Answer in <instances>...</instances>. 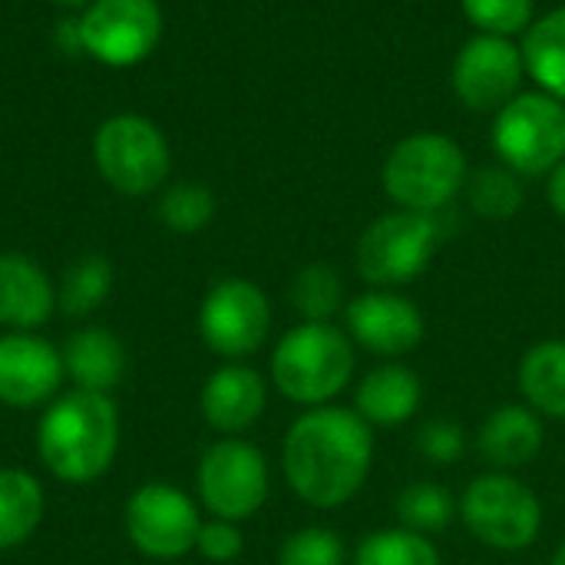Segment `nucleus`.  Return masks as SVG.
Instances as JSON below:
<instances>
[{
  "mask_svg": "<svg viewBox=\"0 0 565 565\" xmlns=\"http://www.w3.org/2000/svg\"><path fill=\"white\" fill-rule=\"evenodd\" d=\"M550 565H565V540L556 546V553H553V559H550Z\"/></svg>",
  "mask_w": 565,
  "mask_h": 565,
  "instance_id": "36",
  "label": "nucleus"
},
{
  "mask_svg": "<svg viewBox=\"0 0 565 565\" xmlns=\"http://www.w3.org/2000/svg\"><path fill=\"white\" fill-rule=\"evenodd\" d=\"M63 354L26 331L0 338V404L36 407L46 404L63 381Z\"/></svg>",
  "mask_w": 565,
  "mask_h": 565,
  "instance_id": "15",
  "label": "nucleus"
},
{
  "mask_svg": "<svg viewBox=\"0 0 565 565\" xmlns=\"http://www.w3.org/2000/svg\"><path fill=\"white\" fill-rule=\"evenodd\" d=\"M195 487L215 520L245 523L265 507L271 493V470L255 444L242 437H222L202 454Z\"/></svg>",
  "mask_w": 565,
  "mask_h": 565,
  "instance_id": "9",
  "label": "nucleus"
},
{
  "mask_svg": "<svg viewBox=\"0 0 565 565\" xmlns=\"http://www.w3.org/2000/svg\"><path fill=\"white\" fill-rule=\"evenodd\" d=\"M394 516L397 526L434 540L460 520V500L437 480H417L397 493Z\"/></svg>",
  "mask_w": 565,
  "mask_h": 565,
  "instance_id": "23",
  "label": "nucleus"
},
{
  "mask_svg": "<svg viewBox=\"0 0 565 565\" xmlns=\"http://www.w3.org/2000/svg\"><path fill=\"white\" fill-rule=\"evenodd\" d=\"M543 447H546V420L523 401L493 407L473 434L477 457L487 463V470H503V473L526 470L533 460H540Z\"/></svg>",
  "mask_w": 565,
  "mask_h": 565,
  "instance_id": "16",
  "label": "nucleus"
},
{
  "mask_svg": "<svg viewBox=\"0 0 565 565\" xmlns=\"http://www.w3.org/2000/svg\"><path fill=\"white\" fill-rule=\"evenodd\" d=\"M199 407L212 430H218L225 437H238L248 427H255L258 417L265 414L268 381L255 367H248L242 361H228L205 381Z\"/></svg>",
  "mask_w": 565,
  "mask_h": 565,
  "instance_id": "17",
  "label": "nucleus"
},
{
  "mask_svg": "<svg viewBox=\"0 0 565 565\" xmlns=\"http://www.w3.org/2000/svg\"><path fill=\"white\" fill-rule=\"evenodd\" d=\"M53 3H60V7H89L93 0H53Z\"/></svg>",
  "mask_w": 565,
  "mask_h": 565,
  "instance_id": "37",
  "label": "nucleus"
},
{
  "mask_svg": "<svg viewBox=\"0 0 565 565\" xmlns=\"http://www.w3.org/2000/svg\"><path fill=\"white\" fill-rule=\"evenodd\" d=\"M43 520V487L23 470H0V550L26 543Z\"/></svg>",
  "mask_w": 565,
  "mask_h": 565,
  "instance_id": "24",
  "label": "nucleus"
},
{
  "mask_svg": "<svg viewBox=\"0 0 565 565\" xmlns=\"http://www.w3.org/2000/svg\"><path fill=\"white\" fill-rule=\"evenodd\" d=\"M460 523L493 553H523L540 540L546 513L540 493L520 473L483 470L460 493Z\"/></svg>",
  "mask_w": 565,
  "mask_h": 565,
  "instance_id": "6",
  "label": "nucleus"
},
{
  "mask_svg": "<svg viewBox=\"0 0 565 565\" xmlns=\"http://www.w3.org/2000/svg\"><path fill=\"white\" fill-rule=\"evenodd\" d=\"M79 33L83 53L103 66H136L162 40V10L156 0H93L79 17Z\"/></svg>",
  "mask_w": 565,
  "mask_h": 565,
  "instance_id": "11",
  "label": "nucleus"
},
{
  "mask_svg": "<svg viewBox=\"0 0 565 565\" xmlns=\"http://www.w3.org/2000/svg\"><path fill=\"white\" fill-rule=\"evenodd\" d=\"M202 530L199 507L172 483H146L126 503V533L152 559H179L195 550Z\"/></svg>",
  "mask_w": 565,
  "mask_h": 565,
  "instance_id": "13",
  "label": "nucleus"
},
{
  "mask_svg": "<svg viewBox=\"0 0 565 565\" xmlns=\"http://www.w3.org/2000/svg\"><path fill=\"white\" fill-rule=\"evenodd\" d=\"M271 331V301L268 295L245 278L218 281L199 308L202 341L225 361H245L268 341Z\"/></svg>",
  "mask_w": 565,
  "mask_h": 565,
  "instance_id": "10",
  "label": "nucleus"
},
{
  "mask_svg": "<svg viewBox=\"0 0 565 565\" xmlns=\"http://www.w3.org/2000/svg\"><path fill=\"white\" fill-rule=\"evenodd\" d=\"M40 460L66 483L103 477L119 447V414L109 394L73 391L60 397L36 430Z\"/></svg>",
  "mask_w": 565,
  "mask_h": 565,
  "instance_id": "2",
  "label": "nucleus"
},
{
  "mask_svg": "<svg viewBox=\"0 0 565 565\" xmlns=\"http://www.w3.org/2000/svg\"><path fill=\"white\" fill-rule=\"evenodd\" d=\"M414 447L430 467H454L467 454V430L450 417H434L417 430Z\"/></svg>",
  "mask_w": 565,
  "mask_h": 565,
  "instance_id": "32",
  "label": "nucleus"
},
{
  "mask_svg": "<svg viewBox=\"0 0 565 565\" xmlns=\"http://www.w3.org/2000/svg\"><path fill=\"white\" fill-rule=\"evenodd\" d=\"M351 565H444V556L430 536L404 526H384L354 546Z\"/></svg>",
  "mask_w": 565,
  "mask_h": 565,
  "instance_id": "27",
  "label": "nucleus"
},
{
  "mask_svg": "<svg viewBox=\"0 0 565 565\" xmlns=\"http://www.w3.org/2000/svg\"><path fill=\"white\" fill-rule=\"evenodd\" d=\"M523 60L526 76H533L543 93L565 103V7L533 20L523 40Z\"/></svg>",
  "mask_w": 565,
  "mask_h": 565,
  "instance_id": "22",
  "label": "nucleus"
},
{
  "mask_svg": "<svg viewBox=\"0 0 565 565\" xmlns=\"http://www.w3.org/2000/svg\"><path fill=\"white\" fill-rule=\"evenodd\" d=\"M288 301L301 321H334L338 315H344L348 288L334 265L311 262L291 278Z\"/></svg>",
  "mask_w": 565,
  "mask_h": 565,
  "instance_id": "25",
  "label": "nucleus"
},
{
  "mask_svg": "<svg viewBox=\"0 0 565 565\" xmlns=\"http://www.w3.org/2000/svg\"><path fill=\"white\" fill-rule=\"evenodd\" d=\"M447 228L440 215L394 209L377 215L354 245V268L367 288H407L437 258Z\"/></svg>",
  "mask_w": 565,
  "mask_h": 565,
  "instance_id": "5",
  "label": "nucleus"
},
{
  "mask_svg": "<svg viewBox=\"0 0 565 565\" xmlns=\"http://www.w3.org/2000/svg\"><path fill=\"white\" fill-rule=\"evenodd\" d=\"M546 195H550V205L553 212L565 218V159L550 172V182H546Z\"/></svg>",
  "mask_w": 565,
  "mask_h": 565,
  "instance_id": "35",
  "label": "nucleus"
},
{
  "mask_svg": "<svg viewBox=\"0 0 565 565\" xmlns=\"http://www.w3.org/2000/svg\"><path fill=\"white\" fill-rule=\"evenodd\" d=\"M63 354V371L76 381V391L109 394L126 374V348L106 328H83L70 334Z\"/></svg>",
  "mask_w": 565,
  "mask_h": 565,
  "instance_id": "20",
  "label": "nucleus"
},
{
  "mask_svg": "<svg viewBox=\"0 0 565 565\" xmlns=\"http://www.w3.org/2000/svg\"><path fill=\"white\" fill-rule=\"evenodd\" d=\"M159 218L179 235H195L215 218V195L199 182L172 185L159 202Z\"/></svg>",
  "mask_w": 565,
  "mask_h": 565,
  "instance_id": "30",
  "label": "nucleus"
},
{
  "mask_svg": "<svg viewBox=\"0 0 565 565\" xmlns=\"http://www.w3.org/2000/svg\"><path fill=\"white\" fill-rule=\"evenodd\" d=\"M467 20L477 26V33H490V36H520L533 26V0H460Z\"/></svg>",
  "mask_w": 565,
  "mask_h": 565,
  "instance_id": "31",
  "label": "nucleus"
},
{
  "mask_svg": "<svg viewBox=\"0 0 565 565\" xmlns=\"http://www.w3.org/2000/svg\"><path fill=\"white\" fill-rule=\"evenodd\" d=\"M56 308L46 271L26 255H0V324L13 331L40 328Z\"/></svg>",
  "mask_w": 565,
  "mask_h": 565,
  "instance_id": "19",
  "label": "nucleus"
},
{
  "mask_svg": "<svg viewBox=\"0 0 565 565\" xmlns=\"http://www.w3.org/2000/svg\"><path fill=\"white\" fill-rule=\"evenodd\" d=\"M113 291V265L99 255H86L66 268L60 285V308L66 315H89L96 311Z\"/></svg>",
  "mask_w": 565,
  "mask_h": 565,
  "instance_id": "28",
  "label": "nucleus"
},
{
  "mask_svg": "<svg viewBox=\"0 0 565 565\" xmlns=\"http://www.w3.org/2000/svg\"><path fill=\"white\" fill-rule=\"evenodd\" d=\"M341 321L354 348L381 361H404L427 338L424 311L414 298L394 288H367L348 298Z\"/></svg>",
  "mask_w": 565,
  "mask_h": 565,
  "instance_id": "12",
  "label": "nucleus"
},
{
  "mask_svg": "<svg viewBox=\"0 0 565 565\" xmlns=\"http://www.w3.org/2000/svg\"><path fill=\"white\" fill-rule=\"evenodd\" d=\"M526 76L523 46L507 36L477 33L463 43L454 60V93L473 113H500L513 96H520Z\"/></svg>",
  "mask_w": 565,
  "mask_h": 565,
  "instance_id": "14",
  "label": "nucleus"
},
{
  "mask_svg": "<svg viewBox=\"0 0 565 565\" xmlns=\"http://www.w3.org/2000/svg\"><path fill=\"white\" fill-rule=\"evenodd\" d=\"M278 565H351V550L338 530L301 526L285 536Z\"/></svg>",
  "mask_w": 565,
  "mask_h": 565,
  "instance_id": "29",
  "label": "nucleus"
},
{
  "mask_svg": "<svg viewBox=\"0 0 565 565\" xmlns=\"http://www.w3.org/2000/svg\"><path fill=\"white\" fill-rule=\"evenodd\" d=\"M93 159L99 175L122 195L156 192L172 166L162 129L146 116H113L93 136Z\"/></svg>",
  "mask_w": 565,
  "mask_h": 565,
  "instance_id": "8",
  "label": "nucleus"
},
{
  "mask_svg": "<svg viewBox=\"0 0 565 565\" xmlns=\"http://www.w3.org/2000/svg\"><path fill=\"white\" fill-rule=\"evenodd\" d=\"M493 149L523 179L550 175L565 159V103L550 93H520L493 119Z\"/></svg>",
  "mask_w": 565,
  "mask_h": 565,
  "instance_id": "7",
  "label": "nucleus"
},
{
  "mask_svg": "<svg viewBox=\"0 0 565 565\" xmlns=\"http://www.w3.org/2000/svg\"><path fill=\"white\" fill-rule=\"evenodd\" d=\"M424 404V381L404 361H381L354 387V411L377 430L404 427Z\"/></svg>",
  "mask_w": 565,
  "mask_h": 565,
  "instance_id": "18",
  "label": "nucleus"
},
{
  "mask_svg": "<svg viewBox=\"0 0 565 565\" xmlns=\"http://www.w3.org/2000/svg\"><path fill=\"white\" fill-rule=\"evenodd\" d=\"M358 348L334 321H301L271 354V384L291 404L311 411L334 404L354 381Z\"/></svg>",
  "mask_w": 565,
  "mask_h": 565,
  "instance_id": "3",
  "label": "nucleus"
},
{
  "mask_svg": "<svg viewBox=\"0 0 565 565\" xmlns=\"http://www.w3.org/2000/svg\"><path fill=\"white\" fill-rule=\"evenodd\" d=\"M523 404L543 420H565V338H546L523 351L516 367Z\"/></svg>",
  "mask_w": 565,
  "mask_h": 565,
  "instance_id": "21",
  "label": "nucleus"
},
{
  "mask_svg": "<svg viewBox=\"0 0 565 565\" xmlns=\"http://www.w3.org/2000/svg\"><path fill=\"white\" fill-rule=\"evenodd\" d=\"M374 450V427L354 407H311L285 434L281 473L305 507L338 510L364 490Z\"/></svg>",
  "mask_w": 565,
  "mask_h": 565,
  "instance_id": "1",
  "label": "nucleus"
},
{
  "mask_svg": "<svg viewBox=\"0 0 565 565\" xmlns=\"http://www.w3.org/2000/svg\"><path fill=\"white\" fill-rule=\"evenodd\" d=\"M195 550H199V556L209 559V563H235V559L242 556V550H245V536H242L238 523H232V520H215V516H212L209 523H202L199 540H195Z\"/></svg>",
  "mask_w": 565,
  "mask_h": 565,
  "instance_id": "33",
  "label": "nucleus"
},
{
  "mask_svg": "<svg viewBox=\"0 0 565 565\" xmlns=\"http://www.w3.org/2000/svg\"><path fill=\"white\" fill-rule=\"evenodd\" d=\"M53 40L63 53H83V33H79V17L76 20H60L53 30Z\"/></svg>",
  "mask_w": 565,
  "mask_h": 565,
  "instance_id": "34",
  "label": "nucleus"
},
{
  "mask_svg": "<svg viewBox=\"0 0 565 565\" xmlns=\"http://www.w3.org/2000/svg\"><path fill=\"white\" fill-rule=\"evenodd\" d=\"M463 195H467L470 212L487 222H507L526 205L523 175H516L507 166H487V169L470 172Z\"/></svg>",
  "mask_w": 565,
  "mask_h": 565,
  "instance_id": "26",
  "label": "nucleus"
},
{
  "mask_svg": "<svg viewBox=\"0 0 565 565\" xmlns=\"http://www.w3.org/2000/svg\"><path fill=\"white\" fill-rule=\"evenodd\" d=\"M470 162L460 142L440 132H414L401 139L384 166L381 185L397 209L440 215L463 192Z\"/></svg>",
  "mask_w": 565,
  "mask_h": 565,
  "instance_id": "4",
  "label": "nucleus"
}]
</instances>
